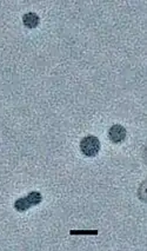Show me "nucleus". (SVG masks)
Segmentation results:
<instances>
[{
  "label": "nucleus",
  "mask_w": 147,
  "mask_h": 251,
  "mask_svg": "<svg viewBox=\"0 0 147 251\" xmlns=\"http://www.w3.org/2000/svg\"><path fill=\"white\" fill-rule=\"evenodd\" d=\"M43 201V196L39 191H32L29 192L26 197H22L19 200H17L14 202V209L17 210L18 212H25L27 211L28 209H31L32 206L38 205V204L41 203Z\"/></svg>",
  "instance_id": "1"
},
{
  "label": "nucleus",
  "mask_w": 147,
  "mask_h": 251,
  "mask_svg": "<svg viewBox=\"0 0 147 251\" xmlns=\"http://www.w3.org/2000/svg\"><path fill=\"white\" fill-rule=\"evenodd\" d=\"M100 141L97 136H85L80 141V151L86 157H96L100 151Z\"/></svg>",
  "instance_id": "2"
},
{
  "label": "nucleus",
  "mask_w": 147,
  "mask_h": 251,
  "mask_svg": "<svg viewBox=\"0 0 147 251\" xmlns=\"http://www.w3.org/2000/svg\"><path fill=\"white\" fill-rule=\"evenodd\" d=\"M126 136H127V131H126L125 127L120 124H114L112 125L108 130V138L112 143L114 144H120L126 139Z\"/></svg>",
  "instance_id": "3"
},
{
  "label": "nucleus",
  "mask_w": 147,
  "mask_h": 251,
  "mask_svg": "<svg viewBox=\"0 0 147 251\" xmlns=\"http://www.w3.org/2000/svg\"><path fill=\"white\" fill-rule=\"evenodd\" d=\"M23 23L27 28H35L40 23V18L37 13L28 12L23 16Z\"/></svg>",
  "instance_id": "4"
}]
</instances>
